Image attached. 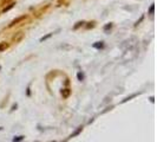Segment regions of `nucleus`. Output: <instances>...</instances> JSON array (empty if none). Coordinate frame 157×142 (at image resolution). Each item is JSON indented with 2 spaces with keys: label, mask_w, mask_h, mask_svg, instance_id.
Segmentation results:
<instances>
[{
  "label": "nucleus",
  "mask_w": 157,
  "mask_h": 142,
  "mask_svg": "<svg viewBox=\"0 0 157 142\" xmlns=\"http://www.w3.org/2000/svg\"><path fill=\"white\" fill-rule=\"evenodd\" d=\"M6 46H7V44H6V43L0 44V51H1V50H4V49H6Z\"/></svg>",
  "instance_id": "obj_1"
}]
</instances>
